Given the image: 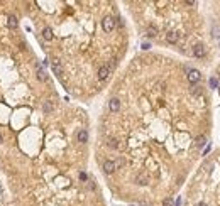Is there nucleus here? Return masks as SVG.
<instances>
[{"mask_svg":"<svg viewBox=\"0 0 220 206\" xmlns=\"http://www.w3.org/2000/svg\"><path fill=\"white\" fill-rule=\"evenodd\" d=\"M52 71L58 74V76H61L63 74V68H61V63H59V59H52Z\"/></svg>","mask_w":220,"mask_h":206,"instance_id":"0eeeda50","label":"nucleus"},{"mask_svg":"<svg viewBox=\"0 0 220 206\" xmlns=\"http://www.w3.org/2000/svg\"><path fill=\"white\" fill-rule=\"evenodd\" d=\"M137 184L146 186L147 184V176H144V174H139V176H137Z\"/></svg>","mask_w":220,"mask_h":206,"instance_id":"f8f14e48","label":"nucleus"},{"mask_svg":"<svg viewBox=\"0 0 220 206\" xmlns=\"http://www.w3.org/2000/svg\"><path fill=\"white\" fill-rule=\"evenodd\" d=\"M115 169H117V166H115L114 161H105V162H103V171L107 172V174H112Z\"/></svg>","mask_w":220,"mask_h":206,"instance_id":"39448f33","label":"nucleus"},{"mask_svg":"<svg viewBox=\"0 0 220 206\" xmlns=\"http://www.w3.org/2000/svg\"><path fill=\"white\" fill-rule=\"evenodd\" d=\"M42 110L46 111V113H51V111H52V103H51V101H46V103L42 105Z\"/></svg>","mask_w":220,"mask_h":206,"instance_id":"2eb2a0df","label":"nucleus"},{"mask_svg":"<svg viewBox=\"0 0 220 206\" xmlns=\"http://www.w3.org/2000/svg\"><path fill=\"white\" fill-rule=\"evenodd\" d=\"M147 36H151V37L157 36V29L154 26H149V27H147Z\"/></svg>","mask_w":220,"mask_h":206,"instance_id":"4468645a","label":"nucleus"},{"mask_svg":"<svg viewBox=\"0 0 220 206\" xmlns=\"http://www.w3.org/2000/svg\"><path fill=\"white\" fill-rule=\"evenodd\" d=\"M178 39H179V34L176 31H169L168 34H166V41H168V43H171V44L178 43Z\"/></svg>","mask_w":220,"mask_h":206,"instance_id":"423d86ee","label":"nucleus"},{"mask_svg":"<svg viewBox=\"0 0 220 206\" xmlns=\"http://www.w3.org/2000/svg\"><path fill=\"white\" fill-rule=\"evenodd\" d=\"M162 206H174V201L171 198H166V199L162 201Z\"/></svg>","mask_w":220,"mask_h":206,"instance_id":"f3484780","label":"nucleus"},{"mask_svg":"<svg viewBox=\"0 0 220 206\" xmlns=\"http://www.w3.org/2000/svg\"><path fill=\"white\" fill-rule=\"evenodd\" d=\"M7 26L10 27V29H16L19 26V22H17V17L16 15H9L7 17Z\"/></svg>","mask_w":220,"mask_h":206,"instance_id":"1a4fd4ad","label":"nucleus"},{"mask_svg":"<svg viewBox=\"0 0 220 206\" xmlns=\"http://www.w3.org/2000/svg\"><path fill=\"white\" fill-rule=\"evenodd\" d=\"M200 79H202V74H200V71H196V69H190L188 71V81L190 83H198Z\"/></svg>","mask_w":220,"mask_h":206,"instance_id":"f03ea898","label":"nucleus"},{"mask_svg":"<svg viewBox=\"0 0 220 206\" xmlns=\"http://www.w3.org/2000/svg\"><path fill=\"white\" fill-rule=\"evenodd\" d=\"M210 85H212V86H217V85H219V81H217V79H213V78H212V79H210Z\"/></svg>","mask_w":220,"mask_h":206,"instance_id":"aec40b11","label":"nucleus"},{"mask_svg":"<svg viewBox=\"0 0 220 206\" xmlns=\"http://www.w3.org/2000/svg\"><path fill=\"white\" fill-rule=\"evenodd\" d=\"M110 73H112V71H110V68L107 66V64H103V66L98 69V79H100V81H105V79L110 76Z\"/></svg>","mask_w":220,"mask_h":206,"instance_id":"7ed1b4c3","label":"nucleus"},{"mask_svg":"<svg viewBox=\"0 0 220 206\" xmlns=\"http://www.w3.org/2000/svg\"><path fill=\"white\" fill-rule=\"evenodd\" d=\"M42 37H44L46 41H51L52 39V31L49 27H44V29H42Z\"/></svg>","mask_w":220,"mask_h":206,"instance_id":"9b49d317","label":"nucleus"},{"mask_svg":"<svg viewBox=\"0 0 220 206\" xmlns=\"http://www.w3.org/2000/svg\"><path fill=\"white\" fill-rule=\"evenodd\" d=\"M109 147L119 149V147H120V144H119V140H117V139H109Z\"/></svg>","mask_w":220,"mask_h":206,"instance_id":"ddd939ff","label":"nucleus"},{"mask_svg":"<svg viewBox=\"0 0 220 206\" xmlns=\"http://www.w3.org/2000/svg\"><path fill=\"white\" fill-rule=\"evenodd\" d=\"M196 206H205V203H198V205H196Z\"/></svg>","mask_w":220,"mask_h":206,"instance_id":"412c9836","label":"nucleus"},{"mask_svg":"<svg viewBox=\"0 0 220 206\" xmlns=\"http://www.w3.org/2000/svg\"><path fill=\"white\" fill-rule=\"evenodd\" d=\"M102 27H103V31H107V32L114 31V27H115V21H114L112 17H105L103 21H102Z\"/></svg>","mask_w":220,"mask_h":206,"instance_id":"f257e3e1","label":"nucleus"},{"mask_svg":"<svg viewBox=\"0 0 220 206\" xmlns=\"http://www.w3.org/2000/svg\"><path fill=\"white\" fill-rule=\"evenodd\" d=\"M37 78L41 79V81H46V73H44V71H42V69H39V71H37Z\"/></svg>","mask_w":220,"mask_h":206,"instance_id":"dca6fc26","label":"nucleus"},{"mask_svg":"<svg viewBox=\"0 0 220 206\" xmlns=\"http://www.w3.org/2000/svg\"><path fill=\"white\" fill-rule=\"evenodd\" d=\"M86 140H88V132H86V130H80L78 132V142L85 144Z\"/></svg>","mask_w":220,"mask_h":206,"instance_id":"9d476101","label":"nucleus"},{"mask_svg":"<svg viewBox=\"0 0 220 206\" xmlns=\"http://www.w3.org/2000/svg\"><path fill=\"white\" fill-rule=\"evenodd\" d=\"M205 145V137H198L196 139V147H203Z\"/></svg>","mask_w":220,"mask_h":206,"instance_id":"a211bd4d","label":"nucleus"},{"mask_svg":"<svg viewBox=\"0 0 220 206\" xmlns=\"http://www.w3.org/2000/svg\"><path fill=\"white\" fill-rule=\"evenodd\" d=\"M0 144H2V135H0Z\"/></svg>","mask_w":220,"mask_h":206,"instance_id":"4be33fe9","label":"nucleus"},{"mask_svg":"<svg viewBox=\"0 0 220 206\" xmlns=\"http://www.w3.org/2000/svg\"><path fill=\"white\" fill-rule=\"evenodd\" d=\"M213 36L220 37V27H219V26H215V27H213Z\"/></svg>","mask_w":220,"mask_h":206,"instance_id":"6ab92c4d","label":"nucleus"},{"mask_svg":"<svg viewBox=\"0 0 220 206\" xmlns=\"http://www.w3.org/2000/svg\"><path fill=\"white\" fill-rule=\"evenodd\" d=\"M109 106H110V110L112 111H119L120 110V101L117 100V98H112L110 103H109Z\"/></svg>","mask_w":220,"mask_h":206,"instance_id":"6e6552de","label":"nucleus"},{"mask_svg":"<svg viewBox=\"0 0 220 206\" xmlns=\"http://www.w3.org/2000/svg\"><path fill=\"white\" fill-rule=\"evenodd\" d=\"M205 53H207V49H205L203 44H195V48H193V54L196 56V58H203Z\"/></svg>","mask_w":220,"mask_h":206,"instance_id":"20e7f679","label":"nucleus"}]
</instances>
